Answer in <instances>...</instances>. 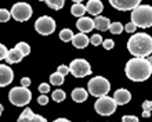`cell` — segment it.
<instances>
[{
	"label": "cell",
	"instance_id": "cell-1",
	"mask_svg": "<svg viewBox=\"0 0 152 122\" xmlns=\"http://www.w3.org/2000/svg\"><path fill=\"white\" fill-rule=\"evenodd\" d=\"M126 76L133 82H144L152 73V67L147 58H132L126 62L124 67Z\"/></svg>",
	"mask_w": 152,
	"mask_h": 122
},
{
	"label": "cell",
	"instance_id": "cell-2",
	"mask_svg": "<svg viewBox=\"0 0 152 122\" xmlns=\"http://www.w3.org/2000/svg\"><path fill=\"white\" fill-rule=\"evenodd\" d=\"M130 54L137 58H147L152 54V36L148 33H134L127 42Z\"/></svg>",
	"mask_w": 152,
	"mask_h": 122
},
{
	"label": "cell",
	"instance_id": "cell-3",
	"mask_svg": "<svg viewBox=\"0 0 152 122\" xmlns=\"http://www.w3.org/2000/svg\"><path fill=\"white\" fill-rule=\"evenodd\" d=\"M132 22L137 28L152 26V7L148 4H140L132 11Z\"/></svg>",
	"mask_w": 152,
	"mask_h": 122
},
{
	"label": "cell",
	"instance_id": "cell-4",
	"mask_svg": "<svg viewBox=\"0 0 152 122\" xmlns=\"http://www.w3.org/2000/svg\"><path fill=\"white\" fill-rule=\"evenodd\" d=\"M109 90H111V83L104 76H94L93 79L88 81V92L94 97L100 98L104 96H108Z\"/></svg>",
	"mask_w": 152,
	"mask_h": 122
},
{
	"label": "cell",
	"instance_id": "cell-5",
	"mask_svg": "<svg viewBox=\"0 0 152 122\" xmlns=\"http://www.w3.org/2000/svg\"><path fill=\"white\" fill-rule=\"evenodd\" d=\"M32 98V93L28 87H24V86H15L10 90L8 93V100L11 104L17 107H24L26 106Z\"/></svg>",
	"mask_w": 152,
	"mask_h": 122
},
{
	"label": "cell",
	"instance_id": "cell-6",
	"mask_svg": "<svg viewBox=\"0 0 152 122\" xmlns=\"http://www.w3.org/2000/svg\"><path fill=\"white\" fill-rule=\"evenodd\" d=\"M69 73H72L75 78H84L91 73V67L88 61L83 58H76L69 64Z\"/></svg>",
	"mask_w": 152,
	"mask_h": 122
},
{
	"label": "cell",
	"instance_id": "cell-7",
	"mask_svg": "<svg viewBox=\"0 0 152 122\" xmlns=\"http://www.w3.org/2000/svg\"><path fill=\"white\" fill-rule=\"evenodd\" d=\"M116 104L113 97H109V96H104V97H100L94 104V108L100 115H112L116 110Z\"/></svg>",
	"mask_w": 152,
	"mask_h": 122
},
{
	"label": "cell",
	"instance_id": "cell-8",
	"mask_svg": "<svg viewBox=\"0 0 152 122\" xmlns=\"http://www.w3.org/2000/svg\"><path fill=\"white\" fill-rule=\"evenodd\" d=\"M11 17L15 21H20V22H24V21H28L31 17H32V7L31 4L28 3H15L11 8Z\"/></svg>",
	"mask_w": 152,
	"mask_h": 122
},
{
	"label": "cell",
	"instance_id": "cell-9",
	"mask_svg": "<svg viewBox=\"0 0 152 122\" xmlns=\"http://www.w3.org/2000/svg\"><path fill=\"white\" fill-rule=\"evenodd\" d=\"M35 29H36L40 35H43V36L51 35V33L56 31V21L53 20L51 17L43 15L36 20V22H35Z\"/></svg>",
	"mask_w": 152,
	"mask_h": 122
},
{
	"label": "cell",
	"instance_id": "cell-10",
	"mask_svg": "<svg viewBox=\"0 0 152 122\" xmlns=\"http://www.w3.org/2000/svg\"><path fill=\"white\" fill-rule=\"evenodd\" d=\"M111 6L122 11H130L140 6V0H111Z\"/></svg>",
	"mask_w": 152,
	"mask_h": 122
},
{
	"label": "cell",
	"instance_id": "cell-11",
	"mask_svg": "<svg viewBox=\"0 0 152 122\" xmlns=\"http://www.w3.org/2000/svg\"><path fill=\"white\" fill-rule=\"evenodd\" d=\"M14 79V72L8 65L0 64V87L10 85Z\"/></svg>",
	"mask_w": 152,
	"mask_h": 122
},
{
	"label": "cell",
	"instance_id": "cell-12",
	"mask_svg": "<svg viewBox=\"0 0 152 122\" xmlns=\"http://www.w3.org/2000/svg\"><path fill=\"white\" fill-rule=\"evenodd\" d=\"M18 122H47V119L43 118L42 115H36L31 108H25L21 112Z\"/></svg>",
	"mask_w": 152,
	"mask_h": 122
},
{
	"label": "cell",
	"instance_id": "cell-13",
	"mask_svg": "<svg viewBox=\"0 0 152 122\" xmlns=\"http://www.w3.org/2000/svg\"><path fill=\"white\" fill-rule=\"evenodd\" d=\"M76 26H77V29L80 31V33L91 32L93 29L96 28V26H94V20L88 18V17H82V18H79L77 22H76Z\"/></svg>",
	"mask_w": 152,
	"mask_h": 122
},
{
	"label": "cell",
	"instance_id": "cell-14",
	"mask_svg": "<svg viewBox=\"0 0 152 122\" xmlns=\"http://www.w3.org/2000/svg\"><path fill=\"white\" fill-rule=\"evenodd\" d=\"M113 100H115L118 106H124V104H127L132 100V94L126 89H118L115 92V94H113Z\"/></svg>",
	"mask_w": 152,
	"mask_h": 122
},
{
	"label": "cell",
	"instance_id": "cell-15",
	"mask_svg": "<svg viewBox=\"0 0 152 122\" xmlns=\"http://www.w3.org/2000/svg\"><path fill=\"white\" fill-rule=\"evenodd\" d=\"M102 10H104V4L101 3L100 0H90L86 4V11L90 12L91 15L98 17L102 12Z\"/></svg>",
	"mask_w": 152,
	"mask_h": 122
},
{
	"label": "cell",
	"instance_id": "cell-16",
	"mask_svg": "<svg viewBox=\"0 0 152 122\" xmlns=\"http://www.w3.org/2000/svg\"><path fill=\"white\" fill-rule=\"evenodd\" d=\"M88 42H90V39L87 37L86 33H77V35L73 36L72 45L75 46L76 49H84V47L88 45Z\"/></svg>",
	"mask_w": 152,
	"mask_h": 122
},
{
	"label": "cell",
	"instance_id": "cell-17",
	"mask_svg": "<svg viewBox=\"0 0 152 122\" xmlns=\"http://www.w3.org/2000/svg\"><path fill=\"white\" fill-rule=\"evenodd\" d=\"M22 58H24V54L21 53L18 49H11L8 50L7 53V57H6V61H7L8 64H17V62H20V61H22Z\"/></svg>",
	"mask_w": 152,
	"mask_h": 122
},
{
	"label": "cell",
	"instance_id": "cell-18",
	"mask_svg": "<svg viewBox=\"0 0 152 122\" xmlns=\"http://www.w3.org/2000/svg\"><path fill=\"white\" fill-rule=\"evenodd\" d=\"M71 96H72V100L76 103H83L87 100V90L83 89V87H76V89L72 90V93H71Z\"/></svg>",
	"mask_w": 152,
	"mask_h": 122
},
{
	"label": "cell",
	"instance_id": "cell-19",
	"mask_svg": "<svg viewBox=\"0 0 152 122\" xmlns=\"http://www.w3.org/2000/svg\"><path fill=\"white\" fill-rule=\"evenodd\" d=\"M94 26H96L98 31H107V29H109V26H111V21H109V18H107V17L98 15V17H96V20H94Z\"/></svg>",
	"mask_w": 152,
	"mask_h": 122
},
{
	"label": "cell",
	"instance_id": "cell-20",
	"mask_svg": "<svg viewBox=\"0 0 152 122\" xmlns=\"http://www.w3.org/2000/svg\"><path fill=\"white\" fill-rule=\"evenodd\" d=\"M71 12H72V15L82 18L84 15V12H86V6L82 3H73L72 7H71Z\"/></svg>",
	"mask_w": 152,
	"mask_h": 122
},
{
	"label": "cell",
	"instance_id": "cell-21",
	"mask_svg": "<svg viewBox=\"0 0 152 122\" xmlns=\"http://www.w3.org/2000/svg\"><path fill=\"white\" fill-rule=\"evenodd\" d=\"M44 3L47 4L50 8H53V10H61V8L65 6V1L64 0H44Z\"/></svg>",
	"mask_w": 152,
	"mask_h": 122
},
{
	"label": "cell",
	"instance_id": "cell-22",
	"mask_svg": "<svg viewBox=\"0 0 152 122\" xmlns=\"http://www.w3.org/2000/svg\"><path fill=\"white\" fill-rule=\"evenodd\" d=\"M73 32L71 31V29H68V28H65V29H62L60 32V39L62 42H72V39H73Z\"/></svg>",
	"mask_w": 152,
	"mask_h": 122
},
{
	"label": "cell",
	"instance_id": "cell-23",
	"mask_svg": "<svg viewBox=\"0 0 152 122\" xmlns=\"http://www.w3.org/2000/svg\"><path fill=\"white\" fill-rule=\"evenodd\" d=\"M64 78L62 75H60L58 72H54L50 75V83H53V85H56V86H60L64 83Z\"/></svg>",
	"mask_w": 152,
	"mask_h": 122
},
{
	"label": "cell",
	"instance_id": "cell-24",
	"mask_svg": "<svg viewBox=\"0 0 152 122\" xmlns=\"http://www.w3.org/2000/svg\"><path fill=\"white\" fill-rule=\"evenodd\" d=\"M65 97H66V94H65L64 90H61V89L54 90V92H53V94H51V98L54 100V101H57V103L64 101Z\"/></svg>",
	"mask_w": 152,
	"mask_h": 122
},
{
	"label": "cell",
	"instance_id": "cell-25",
	"mask_svg": "<svg viewBox=\"0 0 152 122\" xmlns=\"http://www.w3.org/2000/svg\"><path fill=\"white\" fill-rule=\"evenodd\" d=\"M142 110H144V112H142V117H144V118L151 117V112H152V101L151 100H145V101L142 103Z\"/></svg>",
	"mask_w": 152,
	"mask_h": 122
},
{
	"label": "cell",
	"instance_id": "cell-26",
	"mask_svg": "<svg viewBox=\"0 0 152 122\" xmlns=\"http://www.w3.org/2000/svg\"><path fill=\"white\" fill-rule=\"evenodd\" d=\"M15 49H18L21 51V53L25 56H28L29 53H31V46L28 45V43H25V42H20V43H17L15 45Z\"/></svg>",
	"mask_w": 152,
	"mask_h": 122
},
{
	"label": "cell",
	"instance_id": "cell-27",
	"mask_svg": "<svg viewBox=\"0 0 152 122\" xmlns=\"http://www.w3.org/2000/svg\"><path fill=\"white\" fill-rule=\"evenodd\" d=\"M123 29H124L123 25L120 24V22H112V24H111V26H109V31H111L113 35H120Z\"/></svg>",
	"mask_w": 152,
	"mask_h": 122
},
{
	"label": "cell",
	"instance_id": "cell-28",
	"mask_svg": "<svg viewBox=\"0 0 152 122\" xmlns=\"http://www.w3.org/2000/svg\"><path fill=\"white\" fill-rule=\"evenodd\" d=\"M11 18V12L6 8H0V22H7Z\"/></svg>",
	"mask_w": 152,
	"mask_h": 122
},
{
	"label": "cell",
	"instance_id": "cell-29",
	"mask_svg": "<svg viewBox=\"0 0 152 122\" xmlns=\"http://www.w3.org/2000/svg\"><path fill=\"white\" fill-rule=\"evenodd\" d=\"M90 42H91V45H93V46H100L104 40H102V36H101V35L96 33V35H93V36H91Z\"/></svg>",
	"mask_w": 152,
	"mask_h": 122
},
{
	"label": "cell",
	"instance_id": "cell-30",
	"mask_svg": "<svg viewBox=\"0 0 152 122\" xmlns=\"http://www.w3.org/2000/svg\"><path fill=\"white\" fill-rule=\"evenodd\" d=\"M57 72L60 73V75H62V76H65V75L69 73V67H66V65H60V67L57 68Z\"/></svg>",
	"mask_w": 152,
	"mask_h": 122
},
{
	"label": "cell",
	"instance_id": "cell-31",
	"mask_svg": "<svg viewBox=\"0 0 152 122\" xmlns=\"http://www.w3.org/2000/svg\"><path fill=\"white\" fill-rule=\"evenodd\" d=\"M102 46H104L107 50H111V49H113V46H115V42H113L112 39H105V40L102 42Z\"/></svg>",
	"mask_w": 152,
	"mask_h": 122
},
{
	"label": "cell",
	"instance_id": "cell-32",
	"mask_svg": "<svg viewBox=\"0 0 152 122\" xmlns=\"http://www.w3.org/2000/svg\"><path fill=\"white\" fill-rule=\"evenodd\" d=\"M7 53H8L7 47L0 43V60H6V57H7Z\"/></svg>",
	"mask_w": 152,
	"mask_h": 122
},
{
	"label": "cell",
	"instance_id": "cell-33",
	"mask_svg": "<svg viewBox=\"0 0 152 122\" xmlns=\"http://www.w3.org/2000/svg\"><path fill=\"white\" fill-rule=\"evenodd\" d=\"M122 122H140L136 115H124L122 118Z\"/></svg>",
	"mask_w": 152,
	"mask_h": 122
},
{
	"label": "cell",
	"instance_id": "cell-34",
	"mask_svg": "<svg viewBox=\"0 0 152 122\" xmlns=\"http://www.w3.org/2000/svg\"><path fill=\"white\" fill-rule=\"evenodd\" d=\"M50 90V85L48 83H42V85H39V92L42 94H46Z\"/></svg>",
	"mask_w": 152,
	"mask_h": 122
},
{
	"label": "cell",
	"instance_id": "cell-35",
	"mask_svg": "<svg viewBox=\"0 0 152 122\" xmlns=\"http://www.w3.org/2000/svg\"><path fill=\"white\" fill-rule=\"evenodd\" d=\"M136 29H137V26L133 24V22H129V24H126V26H124V31L129 33H133Z\"/></svg>",
	"mask_w": 152,
	"mask_h": 122
},
{
	"label": "cell",
	"instance_id": "cell-36",
	"mask_svg": "<svg viewBox=\"0 0 152 122\" xmlns=\"http://www.w3.org/2000/svg\"><path fill=\"white\" fill-rule=\"evenodd\" d=\"M37 103H39L40 106H46V104L48 103V97L46 96V94H42V96L37 98Z\"/></svg>",
	"mask_w": 152,
	"mask_h": 122
},
{
	"label": "cell",
	"instance_id": "cell-37",
	"mask_svg": "<svg viewBox=\"0 0 152 122\" xmlns=\"http://www.w3.org/2000/svg\"><path fill=\"white\" fill-rule=\"evenodd\" d=\"M21 85L24 86V87H28L29 85H31V79H29V78H22V79H21Z\"/></svg>",
	"mask_w": 152,
	"mask_h": 122
},
{
	"label": "cell",
	"instance_id": "cell-38",
	"mask_svg": "<svg viewBox=\"0 0 152 122\" xmlns=\"http://www.w3.org/2000/svg\"><path fill=\"white\" fill-rule=\"evenodd\" d=\"M53 122H71V121L66 119V118H57L56 121H53Z\"/></svg>",
	"mask_w": 152,
	"mask_h": 122
},
{
	"label": "cell",
	"instance_id": "cell-39",
	"mask_svg": "<svg viewBox=\"0 0 152 122\" xmlns=\"http://www.w3.org/2000/svg\"><path fill=\"white\" fill-rule=\"evenodd\" d=\"M147 60H148V62L151 64V67H152V56H149V57H147Z\"/></svg>",
	"mask_w": 152,
	"mask_h": 122
},
{
	"label": "cell",
	"instance_id": "cell-40",
	"mask_svg": "<svg viewBox=\"0 0 152 122\" xmlns=\"http://www.w3.org/2000/svg\"><path fill=\"white\" fill-rule=\"evenodd\" d=\"M3 110H4V107L0 104V117H1V112H3Z\"/></svg>",
	"mask_w": 152,
	"mask_h": 122
}]
</instances>
